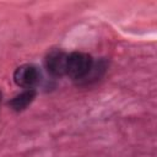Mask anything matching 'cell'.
Wrapping results in <instances>:
<instances>
[{"mask_svg": "<svg viewBox=\"0 0 157 157\" xmlns=\"http://www.w3.org/2000/svg\"><path fill=\"white\" fill-rule=\"evenodd\" d=\"M93 59L90 54L82 52H74L67 54L66 60V75L74 78L76 82L81 81L91 70Z\"/></svg>", "mask_w": 157, "mask_h": 157, "instance_id": "1", "label": "cell"}, {"mask_svg": "<svg viewBox=\"0 0 157 157\" xmlns=\"http://www.w3.org/2000/svg\"><path fill=\"white\" fill-rule=\"evenodd\" d=\"M13 81L17 86L26 90L33 88L40 81V71L33 64H23L15 70Z\"/></svg>", "mask_w": 157, "mask_h": 157, "instance_id": "2", "label": "cell"}, {"mask_svg": "<svg viewBox=\"0 0 157 157\" xmlns=\"http://www.w3.org/2000/svg\"><path fill=\"white\" fill-rule=\"evenodd\" d=\"M66 60L67 54L60 49L50 50L45 56V67L53 76L66 75Z\"/></svg>", "mask_w": 157, "mask_h": 157, "instance_id": "3", "label": "cell"}, {"mask_svg": "<svg viewBox=\"0 0 157 157\" xmlns=\"http://www.w3.org/2000/svg\"><path fill=\"white\" fill-rule=\"evenodd\" d=\"M36 97V91L34 88H28L23 92H21L20 94L15 96L10 102H9V105L12 110L15 112H22L25 110L34 99Z\"/></svg>", "mask_w": 157, "mask_h": 157, "instance_id": "4", "label": "cell"}, {"mask_svg": "<svg viewBox=\"0 0 157 157\" xmlns=\"http://www.w3.org/2000/svg\"><path fill=\"white\" fill-rule=\"evenodd\" d=\"M105 69H107V61L105 60H98V61H93V65L91 67V70L88 71V74L81 80L78 81L77 83L80 85H88L91 82H94L97 80H99L103 74L105 72Z\"/></svg>", "mask_w": 157, "mask_h": 157, "instance_id": "5", "label": "cell"}, {"mask_svg": "<svg viewBox=\"0 0 157 157\" xmlns=\"http://www.w3.org/2000/svg\"><path fill=\"white\" fill-rule=\"evenodd\" d=\"M0 102H1V92H0Z\"/></svg>", "mask_w": 157, "mask_h": 157, "instance_id": "6", "label": "cell"}]
</instances>
